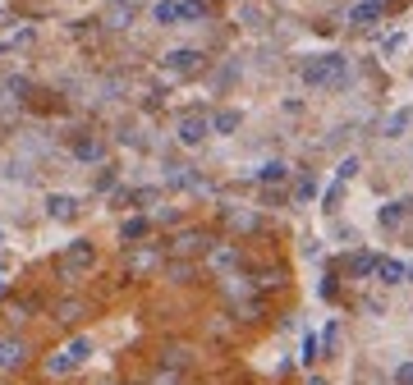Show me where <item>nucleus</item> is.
Returning a JSON list of instances; mask_svg holds the SVG:
<instances>
[{
    "instance_id": "obj_1",
    "label": "nucleus",
    "mask_w": 413,
    "mask_h": 385,
    "mask_svg": "<svg viewBox=\"0 0 413 385\" xmlns=\"http://www.w3.org/2000/svg\"><path fill=\"white\" fill-rule=\"evenodd\" d=\"M349 78V60L345 55H317L303 65V83L308 88H345Z\"/></svg>"
},
{
    "instance_id": "obj_2",
    "label": "nucleus",
    "mask_w": 413,
    "mask_h": 385,
    "mask_svg": "<svg viewBox=\"0 0 413 385\" xmlns=\"http://www.w3.org/2000/svg\"><path fill=\"white\" fill-rule=\"evenodd\" d=\"M87 358H92V340H87V335H78V340H69L60 353H51V358H46V372H51V376H69V372H78Z\"/></svg>"
},
{
    "instance_id": "obj_3",
    "label": "nucleus",
    "mask_w": 413,
    "mask_h": 385,
    "mask_svg": "<svg viewBox=\"0 0 413 385\" xmlns=\"http://www.w3.org/2000/svg\"><path fill=\"white\" fill-rule=\"evenodd\" d=\"M97 266V243H87V239H74L65 248V257H60V271L65 275H87Z\"/></svg>"
},
{
    "instance_id": "obj_4",
    "label": "nucleus",
    "mask_w": 413,
    "mask_h": 385,
    "mask_svg": "<svg viewBox=\"0 0 413 385\" xmlns=\"http://www.w3.org/2000/svg\"><path fill=\"white\" fill-rule=\"evenodd\" d=\"M206 133H211V120H206V115H184V120H179V143L184 147L206 143Z\"/></svg>"
},
{
    "instance_id": "obj_5",
    "label": "nucleus",
    "mask_w": 413,
    "mask_h": 385,
    "mask_svg": "<svg viewBox=\"0 0 413 385\" xmlns=\"http://www.w3.org/2000/svg\"><path fill=\"white\" fill-rule=\"evenodd\" d=\"M28 363V349H23V340H14V335H0V372H14V367Z\"/></svg>"
},
{
    "instance_id": "obj_6",
    "label": "nucleus",
    "mask_w": 413,
    "mask_h": 385,
    "mask_svg": "<svg viewBox=\"0 0 413 385\" xmlns=\"http://www.w3.org/2000/svg\"><path fill=\"white\" fill-rule=\"evenodd\" d=\"M413 211V198H400V202H386V207L377 211V220H381V230H400L404 225V216Z\"/></svg>"
},
{
    "instance_id": "obj_7",
    "label": "nucleus",
    "mask_w": 413,
    "mask_h": 385,
    "mask_svg": "<svg viewBox=\"0 0 413 385\" xmlns=\"http://www.w3.org/2000/svg\"><path fill=\"white\" fill-rule=\"evenodd\" d=\"M165 69H170V74H197V69H202V55L188 51V46L184 51H170L165 55Z\"/></svg>"
},
{
    "instance_id": "obj_8",
    "label": "nucleus",
    "mask_w": 413,
    "mask_h": 385,
    "mask_svg": "<svg viewBox=\"0 0 413 385\" xmlns=\"http://www.w3.org/2000/svg\"><path fill=\"white\" fill-rule=\"evenodd\" d=\"M377 280L381 285H404V280H409V266L395 262V257H377Z\"/></svg>"
},
{
    "instance_id": "obj_9",
    "label": "nucleus",
    "mask_w": 413,
    "mask_h": 385,
    "mask_svg": "<svg viewBox=\"0 0 413 385\" xmlns=\"http://www.w3.org/2000/svg\"><path fill=\"white\" fill-rule=\"evenodd\" d=\"M381 19V0H363V5H354L349 10V23H359V28H368V23Z\"/></svg>"
},
{
    "instance_id": "obj_10",
    "label": "nucleus",
    "mask_w": 413,
    "mask_h": 385,
    "mask_svg": "<svg viewBox=\"0 0 413 385\" xmlns=\"http://www.w3.org/2000/svg\"><path fill=\"white\" fill-rule=\"evenodd\" d=\"M46 211H51L55 220H74V216H78V202L69 198V193H55V198L46 202Z\"/></svg>"
},
{
    "instance_id": "obj_11",
    "label": "nucleus",
    "mask_w": 413,
    "mask_h": 385,
    "mask_svg": "<svg viewBox=\"0 0 413 385\" xmlns=\"http://www.w3.org/2000/svg\"><path fill=\"white\" fill-rule=\"evenodd\" d=\"M152 19L161 23V28H174V23H179V0H156V5H152Z\"/></svg>"
},
{
    "instance_id": "obj_12",
    "label": "nucleus",
    "mask_w": 413,
    "mask_h": 385,
    "mask_svg": "<svg viewBox=\"0 0 413 385\" xmlns=\"http://www.w3.org/2000/svg\"><path fill=\"white\" fill-rule=\"evenodd\" d=\"M285 175H290V165H285V161H266V165L257 170L262 184H285Z\"/></svg>"
},
{
    "instance_id": "obj_13",
    "label": "nucleus",
    "mask_w": 413,
    "mask_h": 385,
    "mask_svg": "<svg viewBox=\"0 0 413 385\" xmlns=\"http://www.w3.org/2000/svg\"><path fill=\"white\" fill-rule=\"evenodd\" d=\"M239 124H243V115H239V110H220L216 120H211V133H234Z\"/></svg>"
},
{
    "instance_id": "obj_14",
    "label": "nucleus",
    "mask_w": 413,
    "mask_h": 385,
    "mask_svg": "<svg viewBox=\"0 0 413 385\" xmlns=\"http://www.w3.org/2000/svg\"><path fill=\"white\" fill-rule=\"evenodd\" d=\"M409 124H413V110H409V106H404V110H395L391 120H386V138H400V133L409 129Z\"/></svg>"
},
{
    "instance_id": "obj_15",
    "label": "nucleus",
    "mask_w": 413,
    "mask_h": 385,
    "mask_svg": "<svg viewBox=\"0 0 413 385\" xmlns=\"http://www.w3.org/2000/svg\"><path fill=\"white\" fill-rule=\"evenodd\" d=\"M74 156H78V161H101V143H97V138H78Z\"/></svg>"
},
{
    "instance_id": "obj_16",
    "label": "nucleus",
    "mask_w": 413,
    "mask_h": 385,
    "mask_svg": "<svg viewBox=\"0 0 413 385\" xmlns=\"http://www.w3.org/2000/svg\"><path fill=\"white\" fill-rule=\"evenodd\" d=\"M197 19H206V0H184L179 5V23H197Z\"/></svg>"
},
{
    "instance_id": "obj_17",
    "label": "nucleus",
    "mask_w": 413,
    "mask_h": 385,
    "mask_svg": "<svg viewBox=\"0 0 413 385\" xmlns=\"http://www.w3.org/2000/svg\"><path fill=\"white\" fill-rule=\"evenodd\" d=\"M349 271L359 275V280H368V275H377V257H372V253H359L354 262H349Z\"/></svg>"
},
{
    "instance_id": "obj_18",
    "label": "nucleus",
    "mask_w": 413,
    "mask_h": 385,
    "mask_svg": "<svg viewBox=\"0 0 413 385\" xmlns=\"http://www.w3.org/2000/svg\"><path fill=\"white\" fill-rule=\"evenodd\" d=\"M142 234H147V220H142V216H129V220H124V225H120V239H142Z\"/></svg>"
},
{
    "instance_id": "obj_19",
    "label": "nucleus",
    "mask_w": 413,
    "mask_h": 385,
    "mask_svg": "<svg viewBox=\"0 0 413 385\" xmlns=\"http://www.w3.org/2000/svg\"><path fill=\"white\" fill-rule=\"evenodd\" d=\"M294 193H299V202H313V198H317V179H313V175L299 179V188H294Z\"/></svg>"
},
{
    "instance_id": "obj_20",
    "label": "nucleus",
    "mask_w": 413,
    "mask_h": 385,
    "mask_svg": "<svg viewBox=\"0 0 413 385\" xmlns=\"http://www.w3.org/2000/svg\"><path fill=\"white\" fill-rule=\"evenodd\" d=\"M354 175H359V156H345V161H340V184L354 179Z\"/></svg>"
},
{
    "instance_id": "obj_21",
    "label": "nucleus",
    "mask_w": 413,
    "mask_h": 385,
    "mask_svg": "<svg viewBox=\"0 0 413 385\" xmlns=\"http://www.w3.org/2000/svg\"><path fill=\"white\" fill-rule=\"evenodd\" d=\"M317 349H322V344H317V335H303V363H313Z\"/></svg>"
},
{
    "instance_id": "obj_22",
    "label": "nucleus",
    "mask_w": 413,
    "mask_h": 385,
    "mask_svg": "<svg viewBox=\"0 0 413 385\" xmlns=\"http://www.w3.org/2000/svg\"><path fill=\"white\" fill-rule=\"evenodd\" d=\"M179 248H188V253H193V248H206V239H202V234H184V239H179Z\"/></svg>"
},
{
    "instance_id": "obj_23",
    "label": "nucleus",
    "mask_w": 413,
    "mask_h": 385,
    "mask_svg": "<svg viewBox=\"0 0 413 385\" xmlns=\"http://www.w3.org/2000/svg\"><path fill=\"white\" fill-rule=\"evenodd\" d=\"M110 184H115V170H110V165H106V170H101V175H97V193H106Z\"/></svg>"
},
{
    "instance_id": "obj_24",
    "label": "nucleus",
    "mask_w": 413,
    "mask_h": 385,
    "mask_svg": "<svg viewBox=\"0 0 413 385\" xmlns=\"http://www.w3.org/2000/svg\"><path fill=\"white\" fill-rule=\"evenodd\" d=\"M395 385H413V363H404L400 372H395Z\"/></svg>"
},
{
    "instance_id": "obj_25",
    "label": "nucleus",
    "mask_w": 413,
    "mask_h": 385,
    "mask_svg": "<svg viewBox=\"0 0 413 385\" xmlns=\"http://www.w3.org/2000/svg\"><path fill=\"white\" fill-rule=\"evenodd\" d=\"M308 385H326V381H322V376H313V381H308Z\"/></svg>"
},
{
    "instance_id": "obj_26",
    "label": "nucleus",
    "mask_w": 413,
    "mask_h": 385,
    "mask_svg": "<svg viewBox=\"0 0 413 385\" xmlns=\"http://www.w3.org/2000/svg\"><path fill=\"white\" fill-rule=\"evenodd\" d=\"M409 280H413V266H409Z\"/></svg>"
},
{
    "instance_id": "obj_27",
    "label": "nucleus",
    "mask_w": 413,
    "mask_h": 385,
    "mask_svg": "<svg viewBox=\"0 0 413 385\" xmlns=\"http://www.w3.org/2000/svg\"><path fill=\"white\" fill-rule=\"evenodd\" d=\"M0 243H5V234H0Z\"/></svg>"
}]
</instances>
